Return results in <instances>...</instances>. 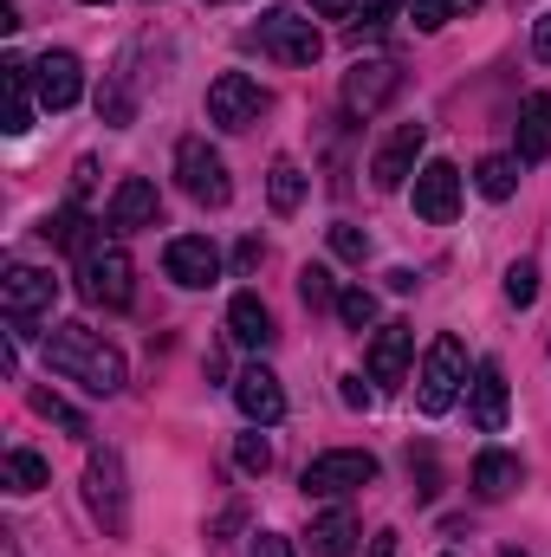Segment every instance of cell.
<instances>
[{
	"mask_svg": "<svg viewBox=\"0 0 551 557\" xmlns=\"http://www.w3.org/2000/svg\"><path fill=\"white\" fill-rule=\"evenodd\" d=\"M267 85H254L247 72H221L215 85H208V124H221V131H254L260 117H267Z\"/></svg>",
	"mask_w": 551,
	"mask_h": 557,
	"instance_id": "obj_7",
	"label": "cell"
},
{
	"mask_svg": "<svg viewBox=\"0 0 551 557\" xmlns=\"http://www.w3.org/2000/svg\"><path fill=\"white\" fill-rule=\"evenodd\" d=\"M33 98H39V111H72L85 98V65L72 52H39L33 59Z\"/></svg>",
	"mask_w": 551,
	"mask_h": 557,
	"instance_id": "obj_11",
	"label": "cell"
},
{
	"mask_svg": "<svg viewBox=\"0 0 551 557\" xmlns=\"http://www.w3.org/2000/svg\"><path fill=\"white\" fill-rule=\"evenodd\" d=\"M298 298H305L311 311L338 305V278H331V267H298Z\"/></svg>",
	"mask_w": 551,
	"mask_h": 557,
	"instance_id": "obj_31",
	"label": "cell"
},
{
	"mask_svg": "<svg viewBox=\"0 0 551 557\" xmlns=\"http://www.w3.org/2000/svg\"><path fill=\"white\" fill-rule=\"evenodd\" d=\"M85 7H111V0H85Z\"/></svg>",
	"mask_w": 551,
	"mask_h": 557,
	"instance_id": "obj_43",
	"label": "cell"
},
{
	"mask_svg": "<svg viewBox=\"0 0 551 557\" xmlns=\"http://www.w3.org/2000/svg\"><path fill=\"white\" fill-rule=\"evenodd\" d=\"M467 416L480 434H500L506 428V370L487 357V363H474V383H467Z\"/></svg>",
	"mask_w": 551,
	"mask_h": 557,
	"instance_id": "obj_15",
	"label": "cell"
},
{
	"mask_svg": "<svg viewBox=\"0 0 551 557\" xmlns=\"http://www.w3.org/2000/svg\"><path fill=\"white\" fill-rule=\"evenodd\" d=\"M234 467L254 473V480L273 473V441H267V434H241V441H234Z\"/></svg>",
	"mask_w": 551,
	"mask_h": 557,
	"instance_id": "obj_32",
	"label": "cell"
},
{
	"mask_svg": "<svg viewBox=\"0 0 551 557\" xmlns=\"http://www.w3.org/2000/svg\"><path fill=\"white\" fill-rule=\"evenodd\" d=\"M311 13H318V20H351L357 0H311Z\"/></svg>",
	"mask_w": 551,
	"mask_h": 557,
	"instance_id": "obj_38",
	"label": "cell"
},
{
	"mask_svg": "<svg viewBox=\"0 0 551 557\" xmlns=\"http://www.w3.org/2000/svg\"><path fill=\"white\" fill-rule=\"evenodd\" d=\"M390 7H403V0H370V7H364V26H351V39H364V33H377Z\"/></svg>",
	"mask_w": 551,
	"mask_h": 557,
	"instance_id": "obj_35",
	"label": "cell"
},
{
	"mask_svg": "<svg viewBox=\"0 0 551 557\" xmlns=\"http://www.w3.org/2000/svg\"><path fill=\"white\" fill-rule=\"evenodd\" d=\"M338 318H344L351 331H370V324H377V292H364V285H344V292H338Z\"/></svg>",
	"mask_w": 551,
	"mask_h": 557,
	"instance_id": "obj_30",
	"label": "cell"
},
{
	"mask_svg": "<svg viewBox=\"0 0 551 557\" xmlns=\"http://www.w3.org/2000/svg\"><path fill=\"white\" fill-rule=\"evenodd\" d=\"M500 557H526V552H500Z\"/></svg>",
	"mask_w": 551,
	"mask_h": 557,
	"instance_id": "obj_44",
	"label": "cell"
},
{
	"mask_svg": "<svg viewBox=\"0 0 551 557\" xmlns=\"http://www.w3.org/2000/svg\"><path fill=\"white\" fill-rule=\"evenodd\" d=\"M234 403H241V416L254 421V428H273L285 416V389H279V376L267 363H254V370L234 376Z\"/></svg>",
	"mask_w": 551,
	"mask_h": 557,
	"instance_id": "obj_16",
	"label": "cell"
},
{
	"mask_svg": "<svg viewBox=\"0 0 551 557\" xmlns=\"http://www.w3.org/2000/svg\"><path fill=\"white\" fill-rule=\"evenodd\" d=\"M0 486H7V493H39V486H52V467H46L33 447H7V460H0Z\"/></svg>",
	"mask_w": 551,
	"mask_h": 557,
	"instance_id": "obj_24",
	"label": "cell"
},
{
	"mask_svg": "<svg viewBox=\"0 0 551 557\" xmlns=\"http://www.w3.org/2000/svg\"><path fill=\"white\" fill-rule=\"evenodd\" d=\"M370 557H396V532H377L370 539Z\"/></svg>",
	"mask_w": 551,
	"mask_h": 557,
	"instance_id": "obj_41",
	"label": "cell"
},
{
	"mask_svg": "<svg viewBox=\"0 0 551 557\" xmlns=\"http://www.w3.org/2000/svg\"><path fill=\"white\" fill-rule=\"evenodd\" d=\"M551 156V91H532L519 104V162H546Z\"/></svg>",
	"mask_w": 551,
	"mask_h": 557,
	"instance_id": "obj_22",
	"label": "cell"
},
{
	"mask_svg": "<svg viewBox=\"0 0 551 557\" xmlns=\"http://www.w3.org/2000/svg\"><path fill=\"white\" fill-rule=\"evenodd\" d=\"M409 350H415L409 324H383V331L370 337V383L403 389V376H409Z\"/></svg>",
	"mask_w": 551,
	"mask_h": 557,
	"instance_id": "obj_18",
	"label": "cell"
},
{
	"mask_svg": "<svg viewBox=\"0 0 551 557\" xmlns=\"http://www.w3.org/2000/svg\"><path fill=\"white\" fill-rule=\"evenodd\" d=\"M46 240H52V247H65V253H85V247L98 240V227H91L78 208H59V214L46 221Z\"/></svg>",
	"mask_w": 551,
	"mask_h": 557,
	"instance_id": "obj_27",
	"label": "cell"
},
{
	"mask_svg": "<svg viewBox=\"0 0 551 557\" xmlns=\"http://www.w3.org/2000/svg\"><path fill=\"white\" fill-rule=\"evenodd\" d=\"M480 0H409V20L415 33H441L448 20H461V13H474Z\"/></svg>",
	"mask_w": 551,
	"mask_h": 557,
	"instance_id": "obj_28",
	"label": "cell"
},
{
	"mask_svg": "<svg viewBox=\"0 0 551 557\" xmlns=\"http://www.w3.org/2000/svg\"><path fill=\"white\" fill-rule=\"evenodd\" d=\"M415 214L428 221V227H448L454 214H461V169L454 162H421L415 169Z\"/></svg>",
	"mask_w": 551,
	"mask_h": 557,
	"instance_id": "obj_12",
	"label": "cell"
},
{
	"mask_svg": "<svg viewBox=\"0 0 551 557\" xmlns=\"http://www.w3.org/2000/svg\"><path fill=\"white\" fill-rule=\"evenodd\" d=\"M175 182H182V195L201 201V208H228V201H234V175H228L221 149H208V137L175 143Z\"/></svg>",
	"mask_w": 551,
	"mask_h": 557,
	"instance_id": "obj_5",
	"label": "cell"
},
{
	"mask_svg": "<svg viewBox=\"0 0 551 557\" xmlns=\"http://www.w3.org/2000/svg\"><path fill=\"white\" fill-rule=\"evenodd\" d=\"M421 143H428L421 124H396L390 143L370 156V182H377V188H403V182L415 175V162H421Z\"/></svg>",
	"mask_w": 551,
	"mask_h": 557,
	"instance_id": "obj_14",
	"label": "cell"
},
{
	"mask_svg": "<svg viewBox=\"0 0 551 557\" xmlns=\"http://www.w3.org/2000/svg\"><path fill=\"white\" fill-rule=\"evenodd\" d=\"M156 214H162V195H156V182H143V175H124L118 195H111V208H105V221H111L118 234L156 227Z\"/></svg>",
	"mask_w": 551,
	"mask_h": 557,
	"instance_id": "obj_17",
	"label": "cell"
},
{
	"mask_svg": "<svg viewBox=\"0 0 551 557\" xmlns=\"http://www.w3.org/2000/svg\"><path fill=\"white\" fill-rule=\"evenodd\" d=\"M260 260H267V247H260V240H241V247H234V267H241V273H254Z\"/></svg>",
	"mask_w": 551,
	"mask_h": 557,
	"instance_id": "obj_37",
	"label": "cell"
},
{
	"mask_svg": "<svg viewBox=\"0 0 551 557\" xmlns=\"http://www.w3.org/2000/svg\"><path fill=\"white\" fill-rule=\"evenodd\" d=\"M254 557H292V545H285L279 532H260V539H254Z\"/></svg>",
	"mask_w": 551,
	"mask_h": 557,
	"instance_id": "obj_39",
	"label": "cell"
},
{
	"mask_svg": "<svg viewBox=\"0 0 551 557\" xmlns=\"http://www.w3.org/2000/svg\"><path fill=\"white\" fill-rule=\"evenodd\" d=\"M52 298H59V278L39 273V267H7V278H0V311H7V324H33L39 311H52Z\"/></svg>",
	"mask_w": 551,
	"mask_h": 557,
	"instance_id": "obj_13",
	"label": "cell"
},
{
	"mask_svg": "<svg viewBox=\"0 0 551 557\" xmlns=\"http://www.w3.org/2000/svg\"><path fill=\"white\" fill-rule=\"evenodd\" d=\"M305 539H311V557H351V552H357V519H351L344 506H331V512H318V519H311V532H305Z\"/></svg>",
	"mask_w": 551,
	"mask_h": 557,
	"instance_id": "obj_23",
	"label": "cell"
},
{
	"mask_svg": "<svg viewBox=\"0 0 551 557\" xmlns=\"http://www.w3.org/2000/svg\"><path fill=\"white\" fill-rule=\"evenodd\" d=\"M228 337L241 344V350H267L279 331H273V311H267V298L260 292H234V305H228Z\"/></svg>",
	"mask_w": 551,
	"mask_h": 557,
	"instance_id": "obj_19",
	"label": "cell"
},
{
	"mask_svg": "<svg viewBox=\"0 0 551 557\" xmlns=\"http://www.w3.org/2000/svg\"><path fill=\"white\" fill-rule=\"evenodd\" d=\"M474 188H480L487 201H506V195L519 188V156H480V162H474Z\"/></svg>",
	"mask_w": 551,
	"mask_h": 557,
	"instance_id": "obj_26",
	"label": "cell"
},
{
	"mask_svg": "<svg viewBox=\"0 0 551 557\" xmlns=\"http://www.w3.org/2000/svg\"><path fill=\"white\" fill-rule=\"evenodd\" d=\"M267 201H273V214H292V208L305 201V169H298L292 156H273V169H267Z\"/></svg>",
	"mask_w": 551,
	"mask_h": 557,
	"instance_id": "obj_25",
	"label": "cell"
},
{
	"mask_svg": "<svg viewBox=\"0 0 551 557\" xmlns=\"http://www.w3.org/2000/svg\"><path fill=\"white\" fill-rule=\"evenodd\" d=\"M461 389H467V344H461L454 331H441V337L428 344V357H421V376H415V409H421V416H448Z\"/></svg>",
	"mask_w": 551,
	"mask_h": 557,
	"instance_id": "obj_2",
	"label": "cell"
},
{
	"mask_svg": "<svg viewBox=\"0 0 551 557\" xmlns=\"http://www.w3.org/2000/svg\"><path fill=\"white\" fill-rule=\"evenodd\" d=\"M162 273L175 278L182 292H201V285L221 278V247H215L208 234H175V240L162 247Z\"/></svg>",
	"mask_w": 551,
	"mask_h": 557,
	"instance_id": "obj_10",
	"label": "cell"
},
{
	"mask_svg": "<svg viewBox=\"0 0 551 557\" xmlns=\"http://www.w3.org/2000/svg\"><path fill=\"white\" fill-rule=\"evenodd\" d=\"M338 396H344L351 409H370V403H377V396L364 389V376H344V383H338Z\"/></svg>",
	"mask_w": 551,
	"mask_h": 557,
	"instance_id": "obj_36",
	"label": "cell"
},
{
	"mask_svg": "<svg viewBox=\"0 0 551 557\" xmlns=\"http://www.w3.org/2000/svg\"><path fill=\"white\" fill-rule=\"evenodd\" d=\"M519 480H526V467H519V454H506V447H487V454L474 460V493H480V499H506Z\"/></svg>",
	"mask_w": 551,
	"mask_h": 557,
	"instance_id": "obj_21",
	"label": "cell"
},
{
	"mask_svg": "<svg viewBox=\"0 0 551 557\" xmlns=\"http://www.w3.org/2000/svg\"><path fill=\"white\" fill-rule=\"evenodd\" d=\"M532 298H539V267H532V260H513V267H506V305L526 311Z\"/></svg>",
	"mask_w": 551,
	"mask_h": 557,
	"instance_id": "obj_33",
	"label": "cell"
},
{
	"mask_svg": "<svg viewBox=\"0 0 551 557\" xmlns=\"http://www.w3.org/2000/svg\"><path fill=\"white\" fill-rule=\"evenodd\" d=\"M532 52L551 65V13H546V20H532Z\"/></svg>",
	"mask_w": 551,
	"mask_h": 557,
	"instance_id": "obj_40",
	"label": "cell"
},
{
	"mask_svg": "<svg viewBox=\"0 0 551 557\" xmlns=\"http://www.w3.org/2000/svg\"><path fill=\"white\" fill-rule=\"evenodd\" d=\"M396 91H403V72H396L390 59H357V65L344 72V111H351V117H377Z\"/></svg>",
	"mask_w": 551,
	"mask_h": 557,
	"instance_id": "obj_9",
	"label": "cell"
},
{
	"mask_svg": "<svg viewBox=\"0 0 551 557\" xmlns=\"http://www.w3.org/2000/svg\"><path fill=\"white\" fill-rule=\"evenodd\" d=\"M33 409H39V416L52 421V428H65V434H78V441L91 434V421L78 416V409H72L65 396H52V389H33Z\"/></svg>",
	"mask_w": 551,
	"mask_h": 557,
	"instance_id": "obj_29",
	"label": "cell"
},
{
	"mask_svg": "<svg viewBox=\"0 0 551 557\" xmlns=\"http://www.w3.org/2000/svg\"><path fill=\"white\" fill-rule=\"evenodd\" d=\"M46 363L65 383H85L91 396H118L124 389V350L105 344L91 324H52L46 331Z\"/></svg>",
	"mask_w": 551,
	"mask_h": 557,
	"instance_id": "obj_1",
	"label": "cell"
},
{
	"mask_svg": "<svg viewBox=\"0 0 551 557\" xmlns=\"http://www.w3.org/2000/svg\"><path fill=\"white\" fill-rule=\"evenodd\" d=\"M331 253H338V260H351V267H364V253H370V240H364L357 227H344V221H338V227H331Z\"/></svg>",
	"mask_w": 551,
	"mask_h": 557,
	"instance_id": "obj_34",
	"label": "cell"
},
{
	"mask_svg": "<svg viewBox=\"0 0 551 557\" xmlns=\"http://www.w3.org/2000/svg\"><path fill=\"white\" fill-rule=\"evenodd\" d=\"M208 7H221V0H208Z\"/></svg>",
	"mask_w": 551,
	"mask_h": 557,
	"instance_id": "obj_45",
	"label": "cell"
},
{
	"mask_svg": "<svg viewBox=\"0 0 551 557\" xmlns=\"http://www.w3.org/2000/svg\"><path fill=\"white\" fill-rule=\"evenodd\" d=\"M26 85H33V65L26 59H7L0 65V91H7V137H26L33 131V98H26Z\"/></svg>",
	"mask_w": 551,
	"mask_h": 557,
	"instance_id": "obj_20",
	"label": "cell"
},
{
	"mask_svg": "<svg viewBox=\"0 0 551 557\" xmlns=\"http://www.w3.org/2000/svg\"><path fill=\"white\" fill-rule=\"evenodd\" d=\"M370 480H377V454H364V447H331V454H318L305 467V493L311 499H344V493H357Z\"/></svg>",
	"mask_w": 551,
	"mask_h": 557,
	"instance_id": "obj_8",
	"label": "cell"
},
{
	"mask_svg": "<svg viewBox=\"0 0 551 557\" xmlns=\"http://www.w3.org/2000/svg\"><path fill=\"white\" fill-rule=\"evenodd\" d=\"M78 292H85L91 305H105V311H124L131 292H137V267H131V253H124L118 240L98 234V240L78 253Z\"/></svg>",
	"mask_w": 551,
	"mask_h": 557,
	"instance_id": "obj_3",
	"label": "cell"
},
{
	"mask_svg": "<svg viewBox=\"0 0 551 557\" xmlns=\"http://www.w3.org/2000/svg\"><path fill=\"white\" fill-rule=\"evenodd\" d=\"M0 557H20V545H13V539H7V545H0Z\"/></svg>",
	"mask_w": 551,
	"mask_h": 557,
	"instance_id": "obj_42",
	"label": "cell"
},
{
	"mask_svg": "<svg viewBox=\"0 0 551 557\" xmlns=\"http://www.w3.org/2000/svg\"><path fill=\"white\" fill-rule=\"evenodd\" d=\"M254 39L273 52L279 65H318V52H325V33H318L298 7H267V20H260Z\"/></svg>",
	"mask_w": 551,
	"mask_h": 557,
	"instance_id": "obj_6",
	"label": "cell"
},
{
	"mask_svg": "<svg viewBox=\"0 0 551 557\" xmlns=\"http://www.w3.org/2000/svg\"><path fill=\"white\" fill-rule=\"evenodd\" d=\"M85 506H91V519H98L111 539H124V532H131L124 454H118V447H91V460H85Z\"/></svg>",
	"mask_w": 551,
	"mask_h": 557,
	"instance_id": "obj_4",
	"label": "cell"
}]
</instances>
